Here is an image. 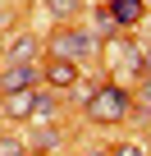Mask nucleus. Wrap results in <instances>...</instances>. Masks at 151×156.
I'll return each mask as SVG.
<instances>
[{"label":"nucleus","mask_w":151,"mask_h":156,"mask_svg":"<svg viewBox=\"0 0 151 156\" xmlns=\"http://www.w3.org/2000/svg\"><path fill=\"white\" fill-rule=\"evenodd\" d=\"M137 97H142V106H146V110H151V69H146V73H142V87H137Z\"/></svg>","instance_id":"ddd939ff"},{"label":"nucleus","mask_w":151,"mask_h":156,"mask_svg":"<svg viewBox=\"0 0 151 156\" xmlns=\"http://www.w3.org/2000/svg\"><path fill=\"white\" fill-rule=\"evenodd\" d=\"M46 5L55 9V19H73V14H78V5H83V0H46Z\"/></svg>","instance_id":"9b49d317"},{"label":"nucleus","mask_w":151,"mask_h":156,"mask_svg":"<svg viewBox=\"0 0 151 156\" xmlns=\"http://www.w3.org/2000/svg\"><path fill=\"white\" fill-rule=\"evenodd\" d=\"M37 78H41L37 64H9L5 73H0V92H32Z\"/></svg>","instance_id":"7ed1b4c3"},{"label":"nucleus","mask_w":151,"mask_h":156,"mask_svg":"<svg viewBox=\"0 0 151 156\" xmlns=\"http://www.w3.org/2000/svg\"><path fill=\"white\" fill-rule=\"evenodd\" d=\"M60 147V129L55 124H41V129H32V138H28V151L37 156V151H55Z\"/></svg>","instance_id":"6e6552de"},{"label":"nucleus","mask_w":151,"mask_h":156,"mask_svg":"<svg viewBox=\"0 0 151 156\" xmlns=\"http://www.w3.org/2000/svg\"><path fill=\"white\" fill-rule=\"evenodd\" d=\"M41 78H46L50 87H73V83H78V64H69V60H46Z\"/></svg>","instance_id":"423d86ee"},{"label":"nucleus","mask_w":151,"mask_h":156,"mask_svg":"<svg viewBox=\"0 0 151 156\" xmlns=\"http://www.w3.org/2000/svg\"><path fill=\"white\" fill-rule=\"evenodd\" d=\"M105 14H110L115 32H124V28H133V23L146 14V5H142V0H110V5H105Z\"/></svg>","instance_id":"20e7f679"},{"label":"nucleus","mask_w":151,"mask_h":156,"mask_svg":"<svg viewBox=\"0 0 151 156\" xmlns=\"http://www.w3.org/2000/svg\"><path fill=\"white\" fill-rule=\"evenodd\" d=\"M37 106V87L32 92H0V110H5V119H28Z\"/></svg>","instance_id":"39448f33"},{"label":"nucleus","mask_w":151,"mask_h":156,"mask_svg":"<svg viewBox=\"0 0 151 156\" xmlns=\"http://www.w3.org/2000/svg\"><path fill=\"white\" fill-rule=\"evenodd\" d=\"M146 142H151V133H146Z\"/></svg>","instance_id":"dca6fc26"},{"label":"nucleus","mask_w":151,"mask_h":156,"mask_svg":"<svg viewBox=\"0 0 151 156\" xmlns=\"http://www.w3.org/2000/svg\"><path fill=\"white\" fill-rule=\"evenodd\" d=\"M146 69H151V46H146V60H142V73H146Z\"/></svg>","instance_id":"4468645a"},{"label":"nucleus","mask_w":151,"mask_h":156,"mask_svg":"<svg viewBox=\"0 0 151 156\" xmlns=\"http://www.w3.org/2000/svg\"><path fill=\"white\" fill-rule=\"evenodd\" d=\"M101 41L92 37V32H83V28H73V23H64V28H55L50 32V41H46V51H50V60H69V64H78L83 55H92Z\"/></svg>","instance_id":"f03ea898"},{"label":"nucleus","mask_w":151,"mask_h":156,"mask_svg":"<svg viewBox=\"0 0 151 156\" xmlns=\"http://www.w3.org/2000/svg\"><path fill=\"white\" fill-rule=\"evenodd\" d=\"M28 119H37V124L55 119V97H50V92H37V106H32V115H28Z\"/></svg>","instance_id":"1a4fd4ad"},{"label":"nucleus","mask_w":151,"mask_h":156,"mask_svg":"<svg viewBox=\"0 0 151 156\" xmlns=\"http://www.w3.org/2000/svg\"><path fill=\"white\" fill-rule=\"evenodd\" d=\"M83 156H110V151H101V147H96V151H83Z\"/></svg>","instance_id":"2eb2a0df"},{"label":"nucleus","mask_w":151,"mask_h":156,"mask_svg":"<svg viewBox=\"0 0 151 156\" xmlns=\"http://www.w3.org/2000/svg\"><path fill=\"white\" fill-rule=\"evenodd\" d=\"M0 156H32L23 138H0Z\"/></svg>","instance_id":"9d476101"},{"label":"nucleus","mask_w":151,"mask_h":156,"mask_svg":"<svg viewBox=\"0 0 151 156\" xmlns=\"http://www.w3.org/2000/svg\"><path fill=\"white\" fill-rule=\"evenodd\" d=\"M110 156H146L137 142H119V147H110Z\"/></svg>","instance_id":"f8f14e48"},{"label":"nucleus","mask_w":151,"mask_h":156,"mask_svg":"<svg viewBox=\"0 0 151 156\" xmlns=\"http://www.w3.org/2000/svg\"><path fill=\"white\" fill-rule=\"evenodd\" d=\"M37 37H14L9 41V64H37Z\"/></svg>","instance_id":"0eeeda50"},{"label":"nucleus","mask_w":151,"mask_h":156,"mask_svg":"<svg viewBox=\"0 0 151 156\" xmlns=\"http://www.w3.org/2000/svg\"><path fill=\"white\" fill-rule=\"evenodd\" d=\"M87 119H96V124H124V119H128V92H124L119 83L92 87V97H87Z\"/></svg>","instance_id":"f257e3e1"}]
</instances>
